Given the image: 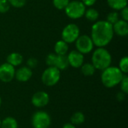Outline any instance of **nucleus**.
<instances>
[{"label":"nucleus","mask_w":128,"mask_h":128,"mask_svg":"<svg viewBox=\"0 0 128 128\" xmlns=\"http://www.w3.org/2000/svg\"><path fill=\"white\" fill-rule=\"evenodd\" d=\"M69 66L68 56L66 55H56L54 67L58 68L59 70H66Z\"/></svg>","instance_id":"4468645a"},{"label":"nucleus","mask_w":128,"mask_h":128,"mask_svg":"<svg viewBox=\"0 0 128 128\" xmlns=\"http://www.w3.org/2000/svg\"><path fill=\"white\" fill-rule=\"evenodd\" d=\"M32 76V70L27 66L21 67L15 71V78L17 81L25 82L28 81Z\"/></svg>","instance_id":"f8f14e48"},{"label":"nucleus","mask_w":128,"mask_h":128,"mask_svg":"<svg viewBox=\"0 0 128 128\" xmlns=\"http://www.w3.org/2000/svg\"><path fill=\"white\" fill-rule=\"evenodd\" d=\"M0 128H18V123L13 117H6L1 122Z\"/></svg>","instance_id":"a211bd4d"},{"label":"nucleus","mask_w":128,"mask_h":128,"mask_svg":"<svg viewBox=\"0 0 128 128\" xmlns=\"http://www.w3.org/2000/svg\"><path fill=\"white\" fill-rule=\"evenodd\" d=\"M76 50L82 54L90 53L94 49V43L90 36L86 34L80 35L75 41Z\"/></svg>","instance_id":"6e6552de"},{"label":"nucleus","mask_w":128,"mask_h":128,"mask_svg":"<svg viewBox=\"0 0 128 128\" xmlns=\"http://www.w3.org/2000/svg\"><path fill=\"white\" fill-rule=\"evenodd\" d=\"M125 96H126V94H124V92H120L117 94L116 95V98L119 100V101H122L125 99Z\"/></svg>","instance_id":"2f4dec72"},{"label":"nucleus","mask_w":128,"mask_h":128,"mask_svg":"<svg viewBox=\"0 0 128 128\" xmlns=\"http://www.w3.org/2000/svg\"><path fill=\"white\" fill-rule=\"evenodd\" d=\"M50 102L49 94L43 91L35 92L32 97V104L37 108H43Z\"/></svg>","instance_id":"9d476101"},{"label":"nucleus","mask_w":128,"mask_h":128,"mask_svg":"<svg viewBox=\"0 0 128 128\" xmlns=\"http://www.w3.org/2000/svg\"><path fill=\"white\" fill-rule=\"evenodd\" d=\"M124 75L118 68L110 66L102 70L101 82L105 87L113 88L120 83Z\"/></svg>","instance_id":"f03ea898"},{"label":"nucleus","mask_w":128,"mask_h":128,"mask_svg":"<svg viewBox=\"0 0 128 128\" xmlns=\"http://www.w3.org/2000/svg\"><path fill=\"white\" fill-rule=\"evenodd\" d=\"M68 60L69 65L74 68H80L84 63V56L77 50H73L69 52Z\"/></svg>","instance_id":"9b49d317"},{"label":"nucleus","mask_w":128,"mask_h":128,"mask_svg":"<svg viewBox=\"0 0 128 128\" xmlns=\"http://www.w3.org/2000/svg\"><path fill=\"white\" fill-rule=\"evenodd\" d=\"M76 1H80V0H76Z\"/></svg>","instance_id":"c9c22d12"},{"label":"nucleus","mask_w":128,"mask_h":128,"mask_svg":"<svg viewBox=\"0 0 128 128\" xmlns=\"http://www.w3.org/2000/svg\"><path fill=\"white\" fill-rule=\"evenodd\" d=\"M10 5L16 8H20L25 6L26 4V0H8Z\"/></svg>","instance_id":"a878e982"},{"label":"nucleus","mask_w":128,"mask_h":128,"mask_svg":"<svg viewBox=\"0 0 128 128\" xmlns=\"http://www.w3.org/2000/svg\"><path fill=\"white\" fill-rule=\"evenodd\" d=\"M81 68L82 74L86 76H93L95 73V68L92 63H83Z\"/></svg>","instance_id":"6ab92c4d"},{"label":"nucleus","mask_w":128,"mask_h":128,"mask_svg":"<svg viewBox=\"0 0 128 128\" xmlns=\"http://www.w3.org/2000/svg\"><path fill=\"white\" fill-rule=\"evenodd\" d=\"M70 0H52V4L54 7L58 10H64Z\"/></svg>","instance_id":"5701e85b"},{"label":"nucleus","mask_w":128,"mask_h":128,"mask_svg":"<svg viewBox=\"0 0 128 128\" xmlns=\"http://www.w3.org/2000/svg\"><path fill=\"white\" fill-rule=\"evenodd\" d=\"M10 4L8 0H0V13L4 14L10 9Z\"/></svg>","instance_id":"bb28decb"},{"label":"nucleus","mask_w":128,"mask_h":128,"mask_svg":"<svg viewBox=\"0 0 128 128\" xmlns=\"http://www.w3.org/2000/svg\"><path fill=\"white\" fill-rule=\"evenodd\" d=\"M114 34L121 37H126L128 34V21L123 20H118L115 24L112 25Z\"/></svg>","instance_id":"ddd939ff"},{"label":"nucleus","mask_w":128,"mask_h":128,"mask_svg":"<svg viewBox=\"0 0 128 128\" xmlns=\"http://www.w3.org/2000/svg\"><path fill=\"white\" fill-rule=\"evenodd\" d=\"M15 68L8 63L0 65V80L2 82H10L15 76Z\"/></svg>","instance_id":"1a4fd4ad"},{"label":"nucleus","mask_w":128,"mask_h":128,"mask_svg":"<svg viewBox=\"0 0 128 128\" xmlns=\"http://www.w3.org/2000/svg\"><path fill=\"white\" fill-rule=\"evenodd\" d=\"M114 32L112 25L106 20H99L94 22L92 27L91 38L98 47H104L112 40Z\"/></svg>","instance_id":"f257e3e1"},{"label":"nucleus","mask_w":128,"mask_h":128,"mask_svg":"<svg viewBox=\"0 0 128 128\" xmlns=\"http://www.w3.org/2000/svg\"><path fill=\"white\" fill-rule=\"evenodd\" d=\"M32 124L34 128H49L51 124V118L47 112L38 111L32 117Z\"/></svg>","instance_id":"0eeeda50"},{"label":"nucleus","mask_w":128,"mask_h":128,"mask_svg":"<svg viewBox=\"0 0 128 128\" xmlns=\"http://www.w3.org/2000/svg\"><path fill=\"white\" fill-rule=\"evenodd\" d=\"M119 20V14L116 11H112L110 12L106 17V21L110 22V24L113 25L115 24L118 20Z\"/></svg>","instance_id":"b1692460"},{"label":"nucleus","mask_w":128,"mask_h":128,"mask_svg":"<svg viewBox=\"0 0 128 128\" xmlns=\"http://www.w3.org/2000/svg\"><path fill=\"white\" fill-rule=\"evenodd\" d=\"M56 58V53H50V54H48L46 58V64L49 67H54Z\"/></svg>","instance_id":"cd10ccee"},{"label":"nucleus","mask_w":128,"mask_h":128,"mask_svg":"<svg viewBox=\"0 0 128 128\" xmlns=\"http://www.w3.org/2000/svg\"><path fill=\"white\" fill-rule=\"evenodd\" d=\"M1 122H2V121H1V119H0V126H1Z\"/></svg>","instance_id":"f704fd0d"},{"label":"nucleus","mask_w":128,"mask_h":128,"mask_svg":"<svg viewBox=\"0 0 128 128\" xmlns=\"http://www.w3.org/2000/svg\"><path fill=\"white\" fill-rule=\"evenodd\" d=\"M97 2V0H82V2L84 4V5L86 7H91L92 5H94L95 4V2Z\"/></svg>","instance_id":"7c9ffc66"},{"label":"nucleus","mask_w":128,"mask_h":128,"mask_svg":"<svg viewBox=\"0 0 128 128\" xmlns=\"http://www.w3.org/2000/svg\"><path fill=\"white\" fill-rule=\"evenodd\" d=\"M76 128V126L74 125V124H71V123H67V124H65L63 126V128Z\"/></svg>","instance_id":"473e14b6"},{"label":"nucleus","mask_w":128,"mask_h":128,"mask_svg":"<svg viewBox=\"0 0 128 128\" xmlns=\"http://www.w3.org/2000/svg\"><path fill=\"white\" fill-rule=\"evenodd\" d=\"M84 16H86V18L88 20L94 22V21H96L98 19L99 12H98V10H96L94 8H90L86 10Z\"/></svg>","instance_id":"412c9836"},{"label":"nucleus","mask_w":128,"mask_h":128,"mask_svg":"<svg viewBox=\"0 0 128 128\" xmlns=\"http://www.w3.org/2000/svg\"><path fill=\"white\" fill-rule=\"evenodd\" d=\"M23 57L19 52H11L7 57V63L14 66V68L20 65L22 63Z\"/></svg>","instance_id":"2eb2a0df"},{"label":"nucleus","mask_w":128,"mask_h":128,"mask_svg":"<svg viewBox=\"0 0 128 128\" xmlns=\"http://www.w3.org/2000/svg\"><path fill=\"white\" fill-rule=\"evenodd\" d=\"M1 105H2V98L0 97V107H1Z\"/></svg>","instance_id":"72a5a7b5"},{"label":"nucleus","mask_w":128,"mask_h":128,"mask_svg":"<svg viewBox=\"0 0 128 128\" xmlns=\"http://www.w3.org/2000/svg\"><path fill=\"white\" fill-rule=\"evenodd\" d=\"M111 63L112 56L104 47H98L93 52L92 64L94 66L96 70H103L111 66Z\"/></svg>","instance_id":"7ed1b4c3"},{"label":"nucleus","mask_w":128,"mask_h":128,"mask_svg":"<svg viewBox=\"0 0 128 128\" xmlns=\"http://www.w3.org/2000/svg\"><path fill=\"white\" fill-rule=\"evenodd\" d=\"M68 44L63 40H58L54 46V51L56 55H66L68 52Z\"/></svg>","instance_id":"dca6fc26"},{"label":"nucleus","mask_w":128,"mask_h":128,"mask_svg":"<svg viewBox=\"0 0 128 128\" xmlns=\"http://www.w3.org/2000/svg\"><path fill=\"white\" fill-rule=\"evenodd\" d=\"M86 7L81 1H70L67 7L65 8L66 15L73 20H77L84 16Z\"/></svg>","instance_id":"20e7f679"},{"label":"nucleus","mask_w":128,"mask_h":128,"mask_svg":"<svg viewBox=\"0 0 128 128\" xmlns=\"http://www.w3.org/2000/svg\"><path fill=\"white\" fill-rule=\"evenodd\" d=\"M119 84H120L121 91L127 94L128 93V76H127V74L124 75V76Z\"/></svg>","instance_id":"393cba45"},{"label":"nucleus","mask_w":128,"mask_h":128,"mask_svg":"<svg viewBox=\"0 0 128 128\" xmlns=\"http://www.w3.org/2000/svg\"><path fill=\"white\" fill-rule=\"evenodd\" d=\"M38 62L37 58H35L34 57H31L27 60V67H28L31 69L34 68L38 65Z\"/></svg>","instance_id":"c85d7f7f"},{"label":"nucleus","mask_w":128,"mask_h":128,"mask_svg":"<svg viewBox=\"0 0 128 128\" xmlns=\"http://www.w3.org/2000/svg\"><path fill=\"white\" fill-rule=\"evenodd\" d=\"M107 4L114 10H121L128 6V0H107Z\"/></svg>","instance_id":"f3484780"},{"label":"nucleus","mask_w":128,"mask_h":128,"mask_svg":"<svg viewBox=\"0 0 128 128\" xmlns=\"http://www.w3.org/2000/svg\"><path fill=\"white\" fill-rule=\"evenodd\" d=\"M61 78V70L56 67H48L41 75V81L46 86L56 85Z\"/></svg>","instance_id":"39448f33"},{"label":"nucleus","mask_w":128,"mask_h":128,"mask_svg":"<svg viewBox=\"0 0 128 128\" xmlns=\"http://www.w3.org/2000/svg\"><path fill=\"white\" fill-rule=\"evenodd\" d=\"M121 16L123 20L128 21V7L124 8L121 10Z\"/></svg>","instance_id":"c756f323"},{"label":"nucleus","mask_w":128,"mask_h":128,"mask_svg":"<svg viewBox=\"0 0 128 128\" xmlns=\"http://www.w3.org/2000/svg\"><path fill=\"white\" fill-rule=\"evenodd\" d=\"M118 68L124 74H127L128 73V58L127 56H124L121 58L118 64Z\"/></svg>","instance_id":"4be33fe9"},{"label":"nucleus","mask_w":128,"mask_h":128,"mask_svg":"<svg viewBox=\"0 0 128 128\" xmlns=\"http://www.w3.org/2000/svg\"><path fill=\"white\" fill-rule=\"evenodd\" d=\"M80 35V30L77 25L74 23L68 24L62 32V40L67 44H72L76 41Z\"/></svg>","instance_id":"423d86ee"},{"label":"nucleus","mask_w":128,"mask_h":128,"mask_svg":"<svg viewBox=\"0 0 128 128\" xmlns=\"http://www.w3.org/2000/svg\"><path fill=\"white\" fill-rule=\"evenodd\" d=\"M85 121H86V117L82 112H76L72 115L70 118L71 124H73L75 126L82 124L85 122Z\"/></svg>","instance_id":"aec40b11"}]
</instances>
